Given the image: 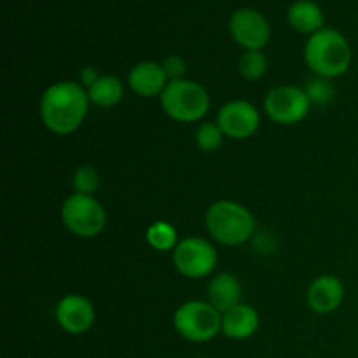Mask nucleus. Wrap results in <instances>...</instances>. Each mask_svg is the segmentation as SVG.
Returning a JSON list of instances; mask_svg holds the SVG:
<instances>
[{
    "label": "nucleus",
    "mask_w": 358,
    "mask_h": 358,
    "mask_svg": "<svg viewBox=\"0 0 358 358\" xmlns=\"http://www.w3.org/2000/svg\"><path fill=\"white\" fill-rule=\"evenodd\" d=\"M159 100L164 114L177 122L199 121L210 108L208 91L189 79L170 80Z\"/></svg>",
    "instance_id": "4"
},
{
    "label": "nucleus",
    "mask_w": 358,
    "mask_h": 358,
    "mask_svg": "<svg viewBox=\"0 0 358 358\" xmlns=\"http://www.w3.org/2000/svg\"><path fill=\"white\" fill-rule=\"evenodd\" d=\"M268 70V59L261 51H245L238 62V72L245 80H259Z\"/></svg>",
    "instance_id": "19"
},
{
    "label": "nucleus",
    "mask_w": 358,
    "mask_h": 358,
    "mask_svg": "<svg viewBox=\"0 0 358 358\" xmlns=\"http://www.w3.org/2000/svg\"><path fill=\"white\" fill-rule=\"evenodd\" d=\"M304 93L308 94L311 103L315 105H327L334 100L336 90L332 86L331 79H325V77H311L306 83V86L303 87Z\"/></svg>",
    "instance_id": "20"
},
{
    "label": "nucleus",
    "mask_w": 358,
    "mask_h": 358,
    "mask_svg": "<svg viewBox=\"0 0 358 358\" xmlns=\"http://www.w3.org/2000/svg\"><path fill=\"white\" fill-rule=\"evenodd\" d=\"M306 299L308 306L315 313H334L345 299V285L338 276L322 275L310 285Z\"/></svg>",
    "instance_id": "12"
},
{
    "label": "nucleus",
    "mask_w": 358,
    "mask_h": 358,
    "mask_svg": "<svg viewBox=\"0 0 358 358\" xmlns=\"http://www.w3.org/2000/svg\"><path fill=\"white\" fill-rule=\"evenodd\" d=\"M168 83L170 79H168L163 65L156 62L136 63L128 76V84L133 93L143 98L161 96Z\"/></svg>",
    "instance_id": "13"
},
{
    "label": "nucleus",
    "mask_w": 358,
    "mask_h": 358,
    "mask_svg": "<svg viewBox=\"0 0 358 358\" xmlns=\"http://www.w3.org/2000/svg\"><path fill=\"white\" fill-rule=\"evenodd\" d=\"M289 24L299 34L313 35L320 31L325 23V14L322 7L313 0H297L289 7L287 13Z\"/></svg>",
    "instance_id": "16"
},
{
    "label": "nucleus",
    "mask_w": 358,
    "mask_h": 358,
    "mask_svg": "<svg viewBox=\"0 0 358 358\" xmlns=\"http://www.w3.org/2000/svg\"><path fill=\"white\" fill-rule=\"evenodd\" d=\"M87 94H90L91 103L110 108L115 107L124 96V84L115 76H100V79L93 86L87 87Z\"/></svg>",
    "instance_id": "17"
},
{
    "label": "nucleus",
    "mask_w": 358,
    "mask_h": 358,
    "mask_svg": "<svg viewBox=\"0 0 358 358\" xmlns=\"http://www.w3.org/2000/svg\"><path fill=\"white\" fill-rule=\"evenodd\" d=\"M208 303L222 315L241 304V283L236 276L220 273L212 278L208 285Z\"/></svg>",
    "instance_id": "15"
},
{
    "label": "nucleus",
    "mask_w": 358,
    "mask_h": 358,
    "mask_svg": "<svg viewBox=\"0 0 358 358\" xmlns=\"http://www.w3.org/2000/svg\"><path fill=\"white\" fill-rule=\"evenodd\" d=\"M98 79H100V73L96 72L94 66H84V69L79 72V84L86 87V90L93 86Z\"/></svg>",
    "instance_id": "24"
},
{
    "label": "nucleus",
    "mask_w": 358,
    "mask_h": 358,
    "mask_svg": "<svg viewBox=\"0 0 358 358\" xmlns=\"http://www.w3.org/2000/svg\"><path fill=\"white\" fill-rule=\"evenodd\" d=\"M175 331L191 343H206L222 332V313L208 301H187L173 317Z\"/></svg>",
    "instance_id": "5"
},
{
    "label": "nucleus",
    "mask_w": 358,
    "mask_h": 358,
    "mask_svg": "<svg viewBox=\"0 0 358 358\" xmlns=\"http://www.w3.org/2000/svg\"><path fill=\"white\" fill-rule=\"evenodd\" d=\"M94 306L87 297L79 294L65 296L56 304V322L69 334H84L94 324Z\"/></svg>",
    "instance_id": "11"
},
{
    "label": "nucleus",
    "mask_w": 358,
    "mask_h": 358,
    "mask_svg": "<svg viewBox=\"0 0 358 358\" xmlns=\"http://www.w3.org/2000/svg\"><path fill=\"white\" fill-rule=\"evenodd\" d=\"M352 48L341 31L334 28H322L310 35L304 45V62L308 69L318 77L336 79L345 76L352 65Z\"/></svg>",
    "instance_id": "2"
},
{
    "label": "nucleus",
    "mask_w": 358,
    "mask_h": 358,
    "mask_svg": "<svg viewBox=\"0 0 358 358\" xmlns=\"http://www.w3.org/2000/svg\"><path fill=\"white\" fill-rule=\"evenodd\" d=\"M163 69L166 72L168 79L170 80H178V79H184V73L187 70V65H185L184 58L178 55H170L163 59Z\"/></svg>",
    "instance_id": "23"
},
{
    "label": "nucleus",
    "mask_w": 358,
    "mask_h": 358,
    "mask_svg": "<svg viewBox=\"0 0 358 358\" xmlns=\"http://www.w3.org/2000/svg\"><path fill=\"white\" fill-rule=\"evenodd\" d=\"M205 222L210 236L227 247L247 243L254 236L255 227H257L255 217L252 215L250 210L229 199L210 205V208L206 210Z\"/></svg>",
    "instance_id": "3"
},
{
    "label": "nucleus",
    "mask_w": 358,
    "mask_h": 358,
    "mask_svg": "<svg viewBox=\"0 0 358 358\" xmlns=\"http://www.w3.org/2000/svg\"><path fill=\"white\" fill-rule=\"evenodd\" d=\"M145 238L147 243L157 252L175 250V247L178 245L177 231H175V227L170 222H164V220H157L152 226H149Z\"/></svg>",
    "instance_id": "18"
},
{
    "label": "nucleus",
    "mask_w": 358,
    "mask_h": 358,
    "mask_svg": "<svg viewBox=\"0 0 358 358\" xmlns=\"http://www.w3.org/2000/svg\"><path fill=\"white\" fill-rule=\"evenodd\" d=\"M224 133L219 128L217 122H203L198 129H196V145L203 150V152H215L220 149L224 142Z\"/></svg>",
    "instance_id": "21"
},
{
    "label": "nucleus",
    "mask_w": 358,
    "mask_h": 358,
    "mask_svg": "<svg viewBox=\"0 0 358 358\" xmlns=\"http://www.w3.org/2000/svg\"><path fill=\"white\" fill-rule=\"evenodd\" d=\"M217 124L227 138L247 140L259 129L261 115L257 108L248 101L233 100L219 110Z\"/></svg>",
    "instance_id": "10"
},
{
    "label": "nucleus",
    "mask_w": 358,
    "mask_h": 358,
    "mask_svg": "<svg viewBox=\"0 0 358 358\" xmlns=\"http://www.w3.org/2000/svg\"><path fill=\"white\" fill-rule=\"evenodd\" d=\"M173 264L185 278H205L215 269L217 250L203 238H184L173 250Z\"/></svg>",
    "instance_id": "7"
},
{
    "label": "nucleus",
    "mask_w": 358,
    "mask_h": 358,
    "mask_svg": "<svg viewBox=\"0 0 358 358\" xmlns=\"http://www.w3.org/2000/svg\"><path fill=\"white\" fill-rule=\"evenodd\" d=\"M259 331V313L248 304H238L236 308L222 315V334L229 339H248Z\"/></svg>",
    "instance_id": "14"
},
{
    "label": "nucleus",
    "mask_w": 358,
    "mask_h": 358,
    "mask_svg": "<svg viewBox=\"0 0 358 358\" xmlns=\"http://www.w3.org/2000/svg\"><path fill=\"white\" fill-rule=\"evenodd\" d=\"M90 103L87 90L79 83H55L41 98V119L45 128L55 135H70L83 126Z\"/></svg>",
    "instance_id": "1"
},
{
    "label": "nucleus",
    "mask_w": 358,
    "mask_h": 358,
    "mask_svg": "<svg viewBox=\"0 0 358 358\" xmlns=\"http://www.w3.org/2000/svg\"><path fill=\"white\" fill-rule=\"evenodd\" d=\"M229 30L234 42L245 51H261L271 38V27L259 10L243 7L231 16Z\"/></svg>",
    "instance_id": "9"
},
{
    "label": "nucleus",
    "mask_w": 358,
    "mask_h": 358,
    "mask_svg": "<svg viewBox=\"0 0 358 358\" xmlns=\"http://www.w3.org/2000/svg\"><path fill=\"white\" fill-rule=\"evenodd\" d=\"M72 187L77 194L93 196L100 187V175L93 166H79L72 175Z\"/></svg>",
    "instance_id": "22"
},
{
    "label": "nucleus",
    "mask_w": 358,
    "mask_h": 358,
    "mask_svg": "<svg viewBox=\"0 0 358 358\" xmlns=\"http://www.w3.org/2000/svg\"><path fill=\"white\" fill-rule=\"evenodd\" d=\"M62 220L66 229L79 238H94L103 231L107 213L94 196L70 194L62 205Z\"/></svg>",
    "instance_id": "6"
},
{
    "label": "nucleus",
    "mask_w": 358,
    "mask_h": 358,
    "mask_svg": "<svg viewBox=\"0 0 358 358\" xmlns=\"http://www.w3.org/2000/svg\"><path fill=\"white\" fill-rule=\"evenodd\" d=\"M311 101L303 87L278 86L268 93L264 100V110L273 122L282 126H292L308 115Z\"/></svg>",
    "instance_id": "8"
}]
</instances>
